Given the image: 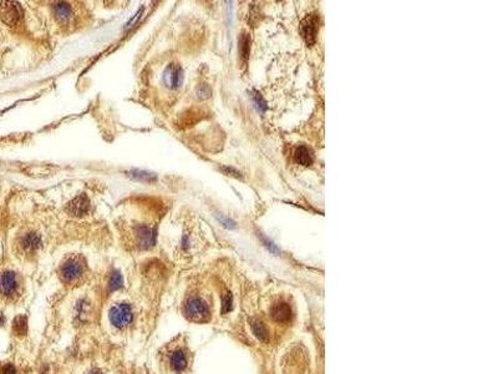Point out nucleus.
Wrapping results in <instances>:
<instances>
[{
	"mask_svg": "<svg viewBox=\"0 0 498 374\" xmlns=\"http://www.w3.org/2000/svg\"><path fill=\"white\" fill-rule=\"evenodd\" d=\"M187 318L195 322H205L209 317V307L201 297H189L184 304Z\"/></svg>",
	"mask_w": 498,
	"mask_h": 374,
	"instance_id": "f257e3e1",
	"label": "nucleus"
},
{
	"mask_svg": "<svg viewBox=\"0 0 498 374\" xmlns=\"http://www.w3.org/2000/svg\"><path fill=\"white\" fill-rule=\"evenodd\" d=\"M110 321L118 328H126L133 321V312L130 304L119 303L110 310Z\"/></svg>",
	"mask_w": 498,
	"mask_h": 374,
	"instance_id": "f03ea898",
	"label": "nucleus"
},
{
	"mask_svg": "<svg viewBox=\"0 0 498 374\" xmlns=\"http://www.w3.org/2000/svg\"><path fill=\"white\" fill-rule=\"evenodd\" d=\"M19 292L18 276L12 271L0 274V296L5 299H12Z\"/></svg>",
	"mask_w": 498,
	"mask_h": 374,
	"instance_id": "7ed1b4c3",
	"label": "nucleus"
},
{
	"mask_svg": "<svg viewBox=\"0 0 498 374\" xmlns=\"http://www.w3.org/2000/svg\"><path fill=\"white\" fill-rule=\"evenodd\" d=\"M84 264L78 258H69L60 269V276L66 283H75L83 277Z\"/></svg>",
	"mask_w": 498,
	"mask_h": 374,
	"instance_id": "20e7f679",
	"label": "nucleus"
},
{
	"mask_svg": "<svg viewBox=\"0 0 498 374\" xmlns=\"http://www.w3.org/2000/svg\"><path fill=\"white\" fill-rule=\"evenodd\" d=\"M23 16V10L19 3L2 2L0 3V19L7 25H16Z\"/></svg>",
	"mask_w": 498,
	"mask_h": 374,
	"instance_id": "39448f33",
	"label": "nucleus"
},
{
	"mask_svg": "<svg viewBox=\"0 0 498 374\" xmlns=\"http://www.w3.org/2000/svg\"><path fill=\"white\" fill-rule=\"evenodd\" d=\"M318 30H319V16L317 14L308 15L300 25V32L303 39L308 45H313L317 40Z\"/></svg>",
	"mask_w": 498,
	"mask_h": 374,
	"instance_id": "423d86ee",
	"label": "nucleus"
},
{
	"mask_svg": "<svg viewBox=\"0 0 498 374\" xmlns=\"http://www.w3.org/2000/svg\"><path fill=\"white\" fill-rule=\"evenodd\" d=\"M183 81V72H182L181 66L176 64H171L166 67L165 73H163V83L170 89H176L178 87Z\"/></svg>",
	"mask_w": 498,
	"mask_h": 374,
	"instance_id": "0eeeda50",
	"label": "nucleus"
},
{
	"mask_svg": "<svg viewBox=\"0 0 498 374\" xmlns=\"http://www.w3.org/2000/svg\"><path fill=\"white\" fill-rule=\"evenodd\" d=\"M90 201L86 195H79L67 203L66 211L71 216H84L89 212Z\"/></svg>",
	"mask_w": 498,
	"mask_h": 374,
	"instance_id": "6e6552de",
	"label": "nucleus"
},
{
	"mask_svg": "<svg viewBox=\"0 0 498 374\" xmlns=\"http://www.w3.org/2000/svg\"><path fill=\"white\" fill-rule=\"evenodd\" d=\"M136 233H137L138 246L141 248H149L156 242V233L149 226H138Z\"/></svg>",
	"mask_w": 498,
	"mask_h": 374,
	"instance_id": "1a4fd4ad",
	"label": "nucleus"
},
{
	"mask_svg": "<svg viewBox=\"0 0 498 374\" xmlns=\"http://www.w3.org/2000/svg\"><path fill=\"white\" fill-rule=\"evenodd\" d=\"M170 365L177 373H181L186 370L188 365V357L183 349H176L170 356Z\"/></svg>",
	"mask_w": 498,
	"mask_h": 374,
	"instance_id": "9d476101",
	"label": "nucleus"
},
{
	"mask_svg": "<svg viewBox=\"0 0 498 374\" xmlns=\"http://www.w3.org/2000/svg\"><path fill=\"white\" fill-rule=\"evenodd\" d=\"M272 317L274 321L278 323H287L289 322L290 317H292V310L290 305L285 302H279L272 308Z\"/></svg>",
	"mask_w": 498,
	"mask_h": 374,
	"instance_id": "9b49d317",
	"label": "nucleus"
},
{
	"mask_svg": "<svg viewBox=\"0 0 498 374\" xmlns=\"http://www.w3.org/2000/svg\"><path fill=\"white\" fill-rule=\"evenodd\" d=\"M42 245V239L36 233H28L20 240V247L25 253H34Z\"/></svg>",
	"mask_w": 498,
	"mask_h": 374,
	"instance_id": "f8f14e48",
	"label": "nucleus"
},
{
	"mask_svg": "<svg viewBox=\"0 0 498 374\" xmlns=\"http://www.w3.org/2000/svg\"><path fill=\"white\" fill-rule=\"evenodd\" d=\"M294 158H295V161L299 165L310 166L313 163V160H314V156H313L312 150L308 146L299 145L295 149V151H294Z\"/></svg>",
	"mask_w": 498,
	"mask_h": 374,
	"instance_id": "ddd939ff",
	"label": "nucleus"
},
{
	"mask_svg": "<svg viewBox=\"0 0 498 374\" xmlns=\"http://www.w3.org/2000/svg\"><path fill=\"white\" fill-rule=\"evenodd\" d=\"M54 12H55L56 19H58L60 23H67L72 15L71 7L69 4H66V3H58V4H55Z\"/></svg>",
	"mask_w": 498,
	"mask_h": 374,
	"instance_id": "4468645a",
	"label": "nucleus"
},
{
	"mask_svg": "<svg viewBox=\"0 0 498 374\" xmlns=\"http://www.w3.org/2000/svg\"><path fill=\"white\" fill-rule=\"evenodd\" d=\"M252 331L255 334V337H257L259 341H262V342H266V341H268V329H266V327L264 326L262 322L258 321V319L252 321Z\"/></svg>",
	"mask_w": 498,
	"mask_h": 374,
	"instance_id": "2eb2a0df",
	"label": "nucleus"
},
{
	"mask_svg": "<svg viewBox=\"0 0 498 374\" xmlns=\"http://www.w3.org/2000/svg\"><path fill=\"white\" fill-rule=\"evenodd\" d=\"M250 50V38L248 34H242L241 40H239V54L243 61H247L249 56Z\"/></svg>",
	"mask_w": 498,
	"mask_h": 374,
	"instance_id": "dca6fc26",
	"label": "nucleus"
},
{
	"mask_svg": "<svg viewBox=\"0 0 498 374\" xmlns=\"http://www.w3.org/2000/svg\"><path fill=\"white\" fill-rule=\"evenodd\" d=\"M26 318L24 316H18L13 322V331L16 335H24L26 333Z\"/></svg>",
	"mask_w": 498,
	"mask_h": 374,
	"instance_id": "f3484780",
	"label": "nucleus"
},
{
	"mask_svg": "<svg viewBox=\"0 0 498 374\" xmlns=\"http://www.w3.org/2000/svg\"><path fill=\"white\" fill-rule=\"evenodd\" d=\"M127 175H129L130 177H132V179L141 180V181L151 182L156 180V176H155V175L145 173V171H131V173H127Z\"/></svg>",
	"mask_w": 498,
	"mask_h": 374,
	"instance_id": "a211bd4d",
	"label": "nucleus"
},
{
	"mask_svg": "<svg viewBox=\"0 0 498 374\" xmlns=\"http://www.w3.org/2000/svg\"><path fill=\"white\" fill-rule=\"evenodd\" d=\"M252 100H253V103H254V106L257 108V110L259 111V113H264V111L266 110V103L264 101L263 97L260 96L259 94H258V92H253Z\"/></svg>",
	"mask_w": 498,
	"mask_h": 374,
	"instance_id": "6ab92c4d",
	"label": "nucleus"
},
{
	"mask_svg": "<svg viewBox=\"0 0 498 374\" xmlns=\"http://www.w3.org/2000/svg\"><path fill=\"white\" fill-rule=\"evenodd\" d=\"M121 286H122L121 275H120L119 272H115V274H112V276H111L110 281H108V288H110V291H116V289H119Z\"/></svg>",
	"mask_w": 498,
	"mask_h": 374,
	"instance_id": "aec40b11",
	"label": "nucleus"
},
{
	"mask_svg": "<svg viewBox=\"0 0 498 374\" xmlns=\"http://www.w3.org/2000/svg\"><path fill=\"white\" fill-rule=\"evenodd\" d=\"M222 305H223V312L224 313L228 312V311H231V308H232V296H231L229 293L224 294Z\"/></svg>",
	"mask_w": 498,
	"mask_h": 374,
	"instance_id": "412c9836",
	"label": "nucleus"
},
{
	"mask_svg": "<svg viewBox=\"0 0 498 374\" xmlns=\"http://www.w3.org/2000/svg\"><path fill=\"white\" fill-rule=\"evenodd\" d=\"M217 218H218V221L220 223H222L224 227H227V228H235L236 227V223L233 222L231 218H228V217H224V216H222V215H219V216H217Z\"/></svg>",
	"mask_w": 498,
	"mask_h": 374,
	"instance_id": "4be33fe9",
	"label": "nucleus"
},
{
	"mask_svg": "<svg viewBox=\"0 0 498 374\" xmlns=\"http://www.w3.org/2000/svg\"><path fill=\"white\" fill-rule=\"evenodd\" d=\"M197 94H198V96L201 97V99H206V97H208L209 95H211V89H209V87L207 85H201L200 87H198Z\"/></svg>",
	"mask_w": 498,
	"mask_h": 374,
	"instance_id": "5701e85b",
	"label": "nucleus"
},
{
	"mask_svg": "<svg viewBox=\"0 0 498 374\" xmlns=\"http://www.w3.org/2000/svg\"><path fill=\"white\" fill-rule=\"evenodd\" d=\"M16 369L13 364H5L2 369V374H15Z\"/></svg>",
	"mask_w": 498,
	"mask_h": 374,
	"instance_id": "b1692460",
	"label": "nucleus"
},
{
	"mask_svg": "<svg viewBox=\"0 0 498 374\" xmlns=\"http://www.w3.org/2000/svg\"><path fill=\"white\" fill-rule=\"evenodd\" d=\"M222 171H223V173H224V174L231 175V176L241 177V174H239L238 171L235 170V168H232V167H222Z\"/></svg>",
	"mask_w": 498,
	"mask_h": 374,
	"instance_id": "393cba45",
	"label": "nucleus"
},
{
	"mask_svg": "<svg viewBox=\"0 0 498 374\" xmlns=\"http://www.w3.org/2000/svg\"><path fill=\"white\" fill-rule=\"evenodd\" d=\"M89 374H102V373L100 372L99 369H94V370H91V372H90Z\"/></svg>",
	"mask_w": 498,
	"mask_h": 374,
	"instance_id": "a878e982",
	"label": "nucleus"
},
{
	"mask_svg": "<svg viewBox=\"0 0 498 374\" xmlns=\"http://www.w3.org/2000/svg\"><path fill=\"white\" fill-rule=\"evenodd\" d=\"M3 322H4V318H2V317H0V324H2Z\"/></svg>",
	"mask_w": 498,
	"mask_h": 374,
	"instance_id": "bb28decb",
	"label": "nucleus"
}]
</instances>
